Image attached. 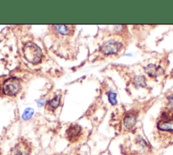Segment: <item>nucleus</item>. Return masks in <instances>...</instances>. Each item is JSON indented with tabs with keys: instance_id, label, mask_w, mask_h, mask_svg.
Returning a JSON list of instances; mask_svg holds the SVG:
<instances>
[{
	"instance_id": "nucleus-11",
	"label": "nucleus",
	"mask_w": 173,
	"mask_h": 155,
	"mask_svg": "<svg viewBox=\"0 0 173 155\" xmlns=\"http://www.w3.org/2000/svg\"><path fill=\"white\" fill-rule=\"evenodd\" d=\"M56 30L60 34L62 35H68L70 32V29L66 25H57L55 26Z\"/></svg>"
},
{
	"instance_id": "nucleus-7",
	"label": "nucleus",
	"mask_w": 173,
	"mask_h": 155,
	"mask_svg": "<svg viewBox=\"0 0 173 155\" xmlns=\"http://www.w3.org/2000/svg\"><path fill=\"white\" fill-rule=\"evenodd\" d=\"M137 121L136 116L133 114L127 115L124 118V126L126 128L131 129L135 125Z\"/></svg>"
},
{
	"instance_id": "nucleus-4",
	"label": "nucleus",
	"mask_w": 173,
	"mask_h": 155,
	"mask_svg": "<svg viewBox=\"0 0 173 155\" xmlns=\"http://www.w3.org/2000/svg\"><path fill=\"white\" fill-rule=\"evenodd\" d=\"M32 151L31 144L26 140L21 139L13 149V155H30Z\"/></svg>"
},
{
	"instance_id": "nucleus-8",
	"label": "nucleus",
	"mask_w": 173,
	"mask_h": 155,
	"mask_svg": "<svg viewBox=\"0 0 173 155\" xmlns=\"http://www.w3.org/2000/svg\"><path fill=\"white\" fill-rule=\"evenodd\" d=\"M60 103V96H57L52 99V100L49 101L48 103H46L45 108L48 110L51 111H54L59 106Z\"/></svg>"
},
{
	"instance_id": "nucleus-13",
	"label": "nucleus",
	"mask_w": 173,
	"mask_h": 155,
	"mask_svg": "<svg viewBox=\"0 0 173 155\" xmlns=\"http://www.w3.org/2000/svg\"><path fill=\"white\" fill-rule=\"evenodd\" d=\"M134 81H135L136 84H137L141 87H145V86H146L145 79V78L143 77V76H137L135 78V80H134Z\"/></svg>"
},
{
	"instance_id": "nucleus-3",
	"label": "nucleus",
	"mask_w": 173,
	"mask_h": 155,
	"mask_svg": "<svg viewBox=\"0 0 173 155\" xmlns=\"http://www.w3.org/2000/svg\"><path fill=\"white\" fill-rule=\"evenodd\" d=\"M20 88V83L16 78H11L5 80L4 84V93L6 95L13 96L18 93Z\"/></svg>"
},
{
	"instance_id": "nucleus-9",
	"label": "nucleus",
	"mask_w": 173,
	"mask_h": 155,
	"mask_svg": "<svg viewBox=\"0 0 173 155\" xmlns=\"http://www.w3.org/2000/svg\"><path fill=\"white\" fill-rule=\"evenodd\" d=\"M145 70H146V72L149 74L150 76L153 77L157 76L161 71V70H160V67L153 64L148 65L146 69H145Z\"/></svg>"
},
{
	"instance_id": "nucleus-6",
	"label": "nucleus",
	"mask_w": 173,
	"mask_h": 155,
	"mask_svg": "<svg viewBox=\"0 0 173 155\" xmlns=\"http://www.w3.org/2000/svg\"><path fill=\"white\" fill-rule=\"evenodd\" d=\"M121 47V43L115 41H109L101 47L100 50L104 55H112L119 51Z\"/></svg>"
},
{
	"instance_id": "nucleus-5",
	"label": "nucleus",
	"mask_w": 173,
	"mask_h": 155,
	"mask_svg": "<svg viewBox=\"0 0 173 155\" xmlns=\"http://www.w3.org/2000/svg\"><path fill=\"white\" fill-rule=\"evenodd\" d=\"M82 135V128L78 124H72L66 130L67 139L71 143L78 142Z\"/></svg>"
},
{
	"instance_id": "nucleus-1",
	"label": "nucleus",
	"mask_w": 173,
	"mask_h": 155,
	"mask_svg": "<svg viewBox=\"0 0 173 155\" xmlns=\"http://www.w3.org/2000/svg\"><path fill=\"white\" fill-rule=\"evenodd\" d=\"M24 55L29 62L36 64L42 57V51L39 46L35 43H28L24 47Z\"/></svg>"
},
{
	"instance_id": "nucleus-10",
	"label": "nucleus",
	"mask_w": 173,
	"mask_h": 155,
	"mask_svg": "<svg viewBox=\"0 0 173 155\" xmlns=\"http://www.w3.org/2000/svg\"><path fill=\"white\" fill-rule=\"evenodd\" d=\"M34 113V110L32 108H27L23 113V115H22V118L24 120H29L32 117V115Z\"/></svg>"
},
{
	"instance_id": "nucleus-14",
	"label": "nucleus",
	"mask_w": 173,
	"mask_h": 155,
	"mask_svg": "<svg viewBox=\"0 0 173 155\" xmlns=\"http://www.w3.org/2000/svg\"><path fill=\"white\" fill-rule=\"evenodd\" d=\"M168 106L170 108V109L173 110V95L168 96Z\"/></svg>"
},
{
	"instance_id": "nucleus-12",
	"label": "nucleus",
	"mask_w": 173,
	"mask_h": 155,
	"mask_svg": "<svg viewBox=\"0 0 173 155\" xmlns=\"http://www.w3.org/2000/svg\"><path fill=\"white\" fill-rule=\"evenodd\" d=\"M108 100L112 105H115L117 104L116 99V94L114 92H110L108 94Z\"/></svg>"
},
{
	"instance_id": "nucleus-2",
	"label": "nucleus",
	"mask_w": 173,
	"mask_h": 155,
	"mask_svg": "<svg viewBox=\"0 0 173 155\" xmlns=\"http://www.w3.org/2000/svg\"><path fill=\"white\" fill-rule=\"evenodd\" d=\"M158 129L162 132L173 133V114L163 113L157 123Z\"/></svg>"
}]
</instances>
